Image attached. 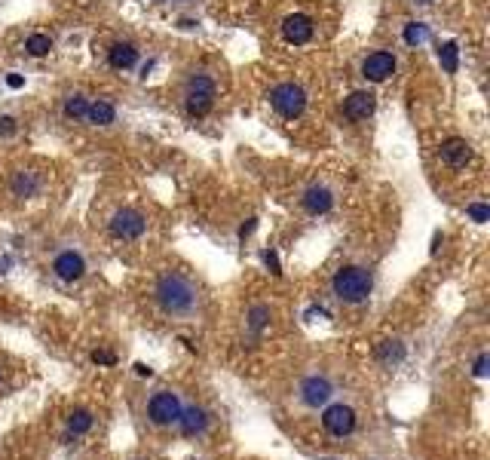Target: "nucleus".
<instances>
[{
    "mask_svg": "<svg viewBox=\"0 0 490 460\" xmlns=\"http://www.w3.org/2000/svg\"><path fill=\"white\" fill-rule=\"evenodd\" d=\"M154 298L159 310L166 316H175V320H187L199 310V289L178 270H166L157 276Z\"/></svg>",
    "mask_w": 490,
    "mask_h": 460,
    "instance_id": "f257e3e1",
    "label": "nucleus"
},
{
    "mask_svg": "<svg viewBox=\"0 0 490 460\" xmlns=\"http://www.w3.org/2000/svg\"><path fill=\"white\" fill-rule=\"evenodd\" d=\"M371 289H374V276L365 267H340L331 280L334 298L343 301V304H362V301H368Z\"/></svg>",
    "mask_w": 490,
    "mask_h": 460,
    "instance_id": "f03ea898",
    "label": "nucleus"
},
{
    "mask_svg": "<svg viewBox=\"0 0 490 460\" xmlns=\"http://www.w3.org/2000/svg\"><path fill=\"white\" fill-rule=\"evenodd\" d=\"M270 105H273L276 114H282L285 120H298V117L307 111V92L298 83H276L270 89Z\"/></svg>",
    "mask_w": 490,
    "mask_h": 460,
    "instance_id": "7ed1b4c3",
    "label": "nucleus"
},
{
    "mask_svg": "<svg viewBox=\"0 0 490 460\" xmlns=\"http://www.w3.org/2000/svg\"><path fill=\"white\" fill-rule=\"evenodd\" d=\"M181 408H184V402H181L178 393L157 390L154 396L147 399V421L154 426H172V423H178Z\"/></svg>",
    "mask_w": 490,
    "mask_h": 460,
    "instance_id": "20e7f679",
    "label": "nucleus"
},
{
    "mask_svg": "<svg viewBox=\"0 0 490 460\" xmlns=\"http://www.w3.org/2000/svg\"><path fill=\"white\" fill-rule=\"evenodd\" d=\"M107 230H111V237H117V239H138L141 233L147 230V218L138 212V209L126 206V209H117V212L111 215Z\"/></svg>",
    "mask_w": 490,
    "mask_h": 460,
    "instance_id": "39448f33",
    "label": "nucleus"
},
{
    "mask_svg": "<svg viewBox=\"0 0 490 460\" xmlns=\"http://www.w3.org/2000/svg\"><path fill=\"white\" fill-rule=\"evenodd\" d=\"M356 421H359L356 408L346 405V402H334V405H328L322 412V426H325L328 436H334V439L350 436V433L356 430Z\"/></svg>",
    "mask_w": 490,
    "mask_h": 460,
    "instance_id": "423d86ee",
    "label": "nucleus"
},
{
    "mask_svg": "<svg viewBox=\"0 0 490 460\" xmlns=\"http://www.w3.org/2000/svg\"><path fill=\"white\" fill-rule=\"evenodd\" d=\"M334 396V383L325 378V374H307L298 383V399L307 408H325Z\"/></svg>",
    "mask_w": 490,
    "mask_h": 460,
    "instance_id": "0eeeda50",
    "label": "nucleus"
},
{
    "mask_svg": "<svg viewBox=\"0 0 490 460\" xmlns=\"http://www.w3.org/2000/svg\"><path fill=\"white\" fill-rule=\"evenodd\" d=\"M53 273L62 282H77V280H83V273H86V258L80 252H74V249H65V252H58L53 258Z\"/></svg>",
    "mask_w": 490,
    "mask_h": 460,
    "instance_id": "6e6552de",
    "label": "nucleus"
},
{
    "mask_svg": "<svg viewBox=\"0 0 490 460\" xmlns=\"http://www.w3.org/2000/svg\"><path fill=\"white\" fill-rule=\"evenodd\" d=\"M300 206L310 215H328L334 209V190L328 184H310L300 197Z\"/></svg>",
    "mask_w": 490,
    "mask_h": 460,
    "instance_id": "1a4fd4ad",
    "label": "nucleus"
},
{
    "mask_svg": "<svg viewBox=\"0 0 490 460\" xmlns=\"http://www.w3.org/2000/svg\"><path fill=\"white\" fill-rule=\"evenodd\" d=\"M395 74V55L392 53H371L365 62H362V77L371 80V83H383V80H390Z\"/></svg>",
    "mask_w": 490,
    "mask_h": 460,
    "instance_id": "9d476101",
    "label": "nucleus"
},
{
    "mask_svg": "<svg viewBox=\"0 0 490 460\" xmlns=\"http://www.w3.org/2000/svg\"><path fill=\"white\" fill-rule=\"evenodd\" d=\"M208 421H212V417H208V412L202 405H184L181 417H178V430L187 439H197V436H206Z\"/></svg>",
    "mask_w": 490,
    "mask_h": 460,
    "instance_id": "9b49d317",
    "label": "nucleus"
},
{
    "mask_svg": "<svg viewBox=\"0 0 490 460\" xmlns=\"http://www.w3.org/2000/svg\"><path fill=\"white\" fill-rule=\"evenodd\" d=\"M312 31H316V28H312V19H310V15H303V13L285 15V22H282V37L289 40V44H294V46L310 44Z\"/></svg>",
    "mask_w": 490,
    "mask_h": 460,
    "instance_id": "f8f14e48",
    "label": "nucleus"
},
{
    "mask_svg": "<svg viewBox=\"0 0 490 460\" xmlns=\"http://www.w3.org/2000/svg\"><path fill=\"white\" fill-rule=\"evenodd\" d=\"M374 107H377V98H374V92H365V89H356V92H350L346 96V102H343V114L350 117V120H368L371 114H374Z\"/></svg>",
    "mask_w": 490,
    "mask_h": 460,
    "instance_id": "ddd939ff",
    "label": "nucleus"
},
{
    "mask_svg": "<svg viewBox=\"0 0 490 460\" xmlns=\"http://www.w3.org/2000/svg\"><path fill=\"white\" fill-rule=\"evenodd\" d=\"M438 157H442V163L453 166V169H463V166L472 160V145L466 138H447V141H442V147H438Z\"/></svg>",
    "mask_w": 490,
    "mask_h": 460,
    "instance_id": "4468645a",
    "label": "nucleus"
},
{
    "mask_svg": "<svg viewBox=\"0 0 490 460\" xmlns=\"http://www.w3.org/2000/svg\"><path fill=\"white\" fill-rule=\"evenodd\" d=\"M212 107H215V96H208V92H193V89L184 92V111H187V117H193V120L208 117Z\"/></svg>",
    "mask_w": 490,
    "mask_h": 460,
    "instance_id": "2eb2a0df",
    "label": "nucleus"
},
{
    "mask_svg": "<svg viewBox=\"0 0 490 460\" xmlns=\"http://www.w3.org/2000/svg\"><path fill=\"white\" fill-rule=\"evenodd\" d=\"M107 62H111V68H117V71H129V68H135V62H138V49L132 44H114L107 49Z\"/></svg>",
    "mask_w": 490,
    "mask_h": 460,
    "instance_id": "dca6fc26",
    "label": "nucleus"
},
{
    "mask_svg": "<svg viewBox=\"0 0 490 460\" xmlns=\"http://www.w3.org/2000/svg\"><path fill=\"white\" fill-rule=\"evenodd\" d=\"M404 353H408V350H404V344L402 341H380V344L374 347V356H377V362H383V365H399V362H404Z\"/></svg>",
    "mask_w": 490,
    "mask_h": 460,
    "instance_id": "f3484780",
    "label": "nucleus"
},
{
    "mask_svg": "<svg viewBox=\"0 0 490 460\" xmlns=\"http://www.w3.org/2000/svg\"><path fill=\"white\" fill-rule=\"evenodd\" d=\"M86 120L92 123V126H111V123L117 120V111H114L111 102L98 98V102H89V107H86Z\"/></svg>",
    "mask_w": 490,
    "mask_h": 460,
    "instance_id": "a211bd4d",
    "label": "nucleus"
},
{
    "mask_svg": "<svg viewBox=\"0 0 490 460\" xmlns=\"http://www.w3.org/2000/svg\"><path fill=\"white\" fill-rule=\"evenodd\" d=\"M92 423H95V414H92L89 408H74V412L67 414V433H74V436L89 433Z\"/></svg>",
    "mask_w": 490,
    "mask_h": 460,
    "instance_id": "6ab92c4d",
    "label": "nucleus"
},
{
    "mask_svg": "<svg viewBox=\"0 0 490 460\" xmlns=\"http://www.w3.org/2000/svg\"><path fill=\"white\" fill-rule=\"evenodd\" d=\"M37 188H40V178L34 172H15L13 175V194L15 197H34L37 194Z\"/></svg>",
    "mask_w": 490,
    "mask_h": 460,
    "instance_id": "aec40b11",
    "label": "nucleus"
},
{
    "mask_svg": "<svg viewBox=\"0 0 490 460\" xmlns=\"http://www.w3.org/2000/svg\"><path fill=\"white\" fill-rule=\"evenodd\" d=\"M438 62H442V68L447 74H457V68H460V46L453 44V40L442 44V46H438Z\"/></svg>",
    "mask_w": 490,
    "mask_h": 460,
    "instance_id": "412c9836",
    "label": "nucleus"
},
{
    "mask_svg": "<svg viewBox=\"0 0 490 460\" xmlns=\"http://www.w3.org/2000/svg\"><path fill=\"white\" fill-rule=\"evenodd\" d=\"M86 107H89V98L80 96V92H74V96L65 98V117L67 120H80V117H86Z\"/></svg>",
    "mask_w": 490,
    "mask_h": 460,
    "instance_id": "4be33fe9",
    "label": "nucleus"
},
{
    "mask_svg": "<svg viewBox=\"0 0 490 460\" xmlns=\"http://www.w3.org/2000/svg\"><path fill=\"white\" fill-rule=\"evenodd\" d=\"M245 320H249V329L255 331V334H260L270 325V307L267 304H255L249 310V316H245Z\"/></svg>",
    "mask_w": 490,
    "mask_h": 460,
    "instance_id": "5701e85b",
    "label": "nucleus"
},
{
    "mask_svg": "<svg viewBox=\"0 0 490 460\" xmlns=\"http://www.w3.org/2000/svg\"><path fill=\"white\" fill-rule=\"evenodd\" d=\"M429 40V28L423 22H408L404 25V44L408 46H420V44H426Z\"/></svg>",
    "mask_w": 490,
    "mask_h": 460,
    "instance_id": "b1692460",
    "label": "nucleus"
},
{
    "mask_svg": "<svg viewBox=\"0 0 490 460\" xmlns=\"http://www.w3.org/2000/svg\"><path fill=\"white\" fill-rule=\"evenodd\" d=\"M25 49H28V55L40 58V55H46L49 49H53V40H49L46 34H31L28 40H25Z\"/></svg>",
    "mask_w": 490,
    "mask_h": 460,
    "instance_id": "393cba45",
    "label": "nucleus"
},
{
    "mask_svg": "<svg viewBox=\"0 0 490 460\" xmlns=\"http://www.w3.org/2000/svg\"><path fill=\"white\" fill-rule=\"evenodd\" d=\"M187 89H193V92H208V96H215V80L208 77V74H190L187 77Z\"/></svg>",
    "mask_w": 490,
    "mask_h": 460,
    "instance_id": "a878e982",
    "label": "nucleus"
},
{
    "mask_svg": "<svg viewBox=\"0 0 490 460\" xmlns=\"http://www.w3.org/2000/svg\"><path fill=\"white\" fill-rule=\"evenodd\" d=\"M466 215L475 224H484V221H490V206L487 203H469L466 206Z\"/></svg>",
    "mask_w": 490,
    "mask_h": 460,
    "instance_id": "bb28decb",
    "label": "nucleus"
},
{
    "mask_svg": "<svg viewBox=\"0 0 490 460\" xmlns=\"http://www.w3.org/2000/svg\"><path fill=\"white\" fill-rule=\"evenodd\" d=\"M15 129H19V123H15V117H0V138H10V136H15Z\"/></svg>",
    "mask_w": 490,
    "mask_h": 460,
    "instance_id": "cd10ccee",
    "label": "nucleus"
},
{
    "mask_svg": "<svg viewBox=\"0 0 490 460\" xmlns=\"http://www.w3.org/2000/svg\"><path fill=\"white\" fill-rule=\"evenodd\" d=\"M487 372H490V356L481 353V356L475 359V368H472V374H475V378H487Z\"/></svg>",
    "mask_w": 490,
    "mask_h": 460,
    "instance_id": "c85d7f7f",
    "label": "nucleus"
},
{
    "mask_svg": "<svg viewBox=\"0 0 490 460\" xmlns=\"http://www.w3.org/2000/svg\"><path fill=\"white\" fill-rule=\"evenodd\" d=\"M92 362H95V365H114L117 356L107 353V350H95V353H92Z\"/></svg>",
    "mask_w": 490,
    "mask_h": 460,
    "instance_id": "c756f323",
    "label": "nucleus"
},
{
    "mask_svg": "<svg viewBox=\"0 0 490 460\" xmlns=\"http://www.w3.org/2000/svg\"><path fill=\"white\" fill-rule=\"evenodd\" d=\"M264 264L270 267V273H273V276H279V273H282V267H279V258H276V252H273V249H270V252H264Z\"/></svg>",
    "mask_w": 490,
    "mask_h": 460,
    "instance_id": "7c9ffc66",
    "label": "nucleus"
},
{
    "mask_svg": "<svg viewBox=\"0 0 490 460\" xmlns=\"http://www.w3.org/2000/svg\"><path fill=\"white\" fill-rule=\"evenodd\" d=\"M255 228H258V218H249L239 228V239H245V237H251V233H255Z\"/></svg>",
    "mask_w": 490,
    "mask_h": 460,
    "instance_id": "2f4dec72",
    "label": "nucleus"
},
{
    "mask_svg": "<svg viewBox=\"0 0 490 460\" xmlns=\"http://www.w3.org/2000/svg\"><path fill=\"white\" fill-rule=\"evenodd\" d=\"M6 86H10V89H22L25 86V77H22V74H10V77H6Z\"/></svg>",
    "mask_w": 490,
    "mask_h": 460,
    "instance_id": "473e14b6",
    "label": "nucleus"
},
{
    "mask_svg": "<svg viewBox=\"0 0 490 460\" xmlns=\"http://www.w3.org/2000/svg\"><path fill=\"white\" fill-rule=\"evenodd\" d=\"M135 372H138L141 378H150V374H154V368L145 365V362H135Z\"/></svg>",
    "mask_w": 490,
    "mask_h": 460,
    "instance_id": "72a5a7b5",
    "label": "nucleus"
},
{
    "mask_svg": "<svg viewBox=\"0 0 490 460\" xmlns=\"http://www.w3.org/2000/svg\"><path fill=\"white\" fill-rule=\"evenodd\" d=\"M442 239H444L442 233H435V237H432V246H429V252H432V255L438 252V246H442Z\"/></svg>",
    "mask_w": 490,
    "mask_h": 460,
    "instance_id": "f704fd0d",
    "label": "nucleus"
},
{
    "mask_svg": "<svg viewBox=\"0 0 490 460\" xmlns=\"http://www.w3.org/2000/svg\"><path fill=\"white\" fill-rule=\"evenodd\" d=\"M413 4H420V6H429V4H432V0H413Z\"/></svg>",
    "mask_w": 490,
    "mask_h": 460,
    "instance_id": "c9c22d12",
    "label": "nucleus"
},
{
    "mask_svg": "<svg viewBox=\"0 0 490 460\" xmlns=\"http://www.w3.org/2000/svg\"><path fill=\"white\" fill-rule=\"evenodd\" d=\"M157 4H166V0H157Z\"/></svg>",
    "mask_w": 490,
    "mask_h": 460,
    "instance_id": "e433bc0d",
    "label": "nucleus"
}]
</instances>
